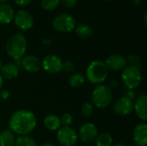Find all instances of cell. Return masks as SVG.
Listing matches in <instances>:
<instances>
[{
	"mask_svg": "<svg viewBox=\"0 0 147 146\" xmlns=\"http://www.w3.org/2000/svg\"><path fill=\"white\" fill-rule=\"evenodd\" d=\"M37 125L35 115L29 110L21 109L15 112L9 120V130L14 133L21 135H28L32 133Z\"/></svg>",
	"mask_w": 147,
	"mask_h": 146,
	"instance_id": "1",
	"label": "cell"
},
{
	"mask_svg": "<svg viewBox=\"0 0 147 146\" xmlns=\"http://www.w3.org/2000/svg\"><path fill=\"white\" fill-rule=\"evenodd\" d=\"M26 49L27 40L22 34H13L6 42V52L14 60H21L26 52Z\"/></svg>",
	"mask_w": 147,
	"mask_h": 146,
	"instance_id": "2",
	"label": "cell"
},
{
	"mask_svg": "<svg viewBox=\"0 0 147 146\" xmlns=\"http://www.w3.org/2000/svg\"><path fill=\"white\" fill-rule=\"evenodd\" d=\"M109 70L104 62L101 60L92 61L87 67L86 77L93 84H101L108 77Z\"/></svg>",
	"mask_w": 147,
	"mask_h": 146,
	"instance_id": "3",
	"label": "cell"
},
{
	"mask_svg": "<svg viewBox=\"0 0 147 146\" xmlns=\"http://www.w3.org/2000/svg\"><path fill=\"white\" fill-rule=\"evenodd\" d=\"M113 99L112 90L106 85H98L92 92V103L98 108L108 107Z\"/></svg>",
	"mask_w": 147,
	"mask_h": 146,
	"instance_id": "4",
	"label": "cell"
},
{
	"mask_svg": "<svg viewBox=\"0 0 147 146\" xmlns=\"http://www.w3.org/2000/svg\"><path fill=\"white\" fill-rule=\"evenodd\" d=\"M121 80L127 89H137L140 86L142 80L140 69L136 66H126L122 70Z\"/></svg>",
	"mask_w": 147,
	"mask_h": 146,
	"instance_id": "5",
	"label": "cell"
},
{
	"mask_svg": "<svg viewBox=\"0 0 147 146\" xmlns=\"http://www.w3.org/2000/svg\"><path fill=\"white\" fill-rule=\"evenodd\" d=\"M53 27L58 32L69 33L76 28V20L71 14L62 13L54 17Z\"/></svg>",
	"mask_w": 147,
	"mask_h": 146,
	"instance_id": "6",
	"label": "cell"
},
{
	"mask_svg": "<svg viewBox=\"0 0 147 146\" xmlns=\"http://www.w3.org/2000/svg\"><path fill=\"white\" fill-rule=\"evenodd\" d=\"M77 132L70 126H63L58 130L57 140L63 146H73L78 142Z\"/></svg>",
	"mask_w": 147,
	"mask_h": 146,
	"instance_id": "7",
	"label": "cell"
},
{
	"mask_svg": "<svg viewBox=\"0 0 147 146\" xmlns=\"http://www.w3.org/2000/svg\"><path fill=\"white\" fill-rule=\"evenodd\" d=\"M13 21L15 25L22 31H28L34 26V18L32 15L25 9H21L15 13Z\"/></svg>",
	"mask_w": 147,
	"mask_h": 146,
	"instance_id": "8",
	"label": "cell"
},
{
	"mask_svg": "<svg viewBox=\"0 0 147 146\" xmlns=\"http://www.w3.org/2000/svg\"><path fill=\"white\" fill-rule=\"evenodd\" d=\"M63 63V60L57 55L49 54L43 59L41 66L47 72L51 74H57L62 71Z\"/></svg>",
	"mask_w": 147,
	"mask_h": 146,
	"instance_id": "9",
	"label": "cell"
},
{
	"mask_svg": "<svg viewBox=\"0 0 147 146\" xmlns=\"http://www.w3.org/2000/svg\"><path fill=\"white\" fill-rule=\"evenodd\" d=\"M134 110V101L133 99L123 96L118 99L114 104V111L120 116H127L130 114Z\"/></svg>",
	"mask_w": 147,
	"mask_h": 146,
	"instance_id": "10",
	"label": "cell"
},
{
	"mask_svg": "<svg viewBox=\"0 0 147 146\" xmlns=\"http://www.w3.org/2000/svg\"><path fill=\"white\" fill-rule=\"evenodd\" d=\"M98 135V130L95 124L87 122L84 124L78 132V137L84 143H90L96 139Z\"/></svg>",
	"mask_w": 147,
	"mask_h": 146,
	"instance_id": "11",
	"label": "cell"
},
{
	"mask_svg": "<svg viewBox=\"0 0 147 146\" xmlns=\"http://www.w3.org/2000/svg\"><path fill=\"white\" fill-rule=\"evenodd\" d=\"M108 70L114 71H122L127 66V59L121 55V54H111L104 62Z\"/></svg>",
	"mask_w": 147,
	"mask_h": 146,
	"instance_id": "12",
	"label": "cell"
},
{
	"mask_svg": "<svg viewBox=\"0 0 147 146\" xmlns=\"http://www.w3.org/2000/svg\"><path fill=\"white\" fill-rule=\"evenodd\" d=\"M21 65L26 71L34 73L40 71L41 67V62L35 56L28 55L21 59Z\"/></svg>",
	"mask_w": 147,
	"mask_h": 146,
	"instance_id": "13",
	"label": "cell"
},
{
	"mask_svg": "<svg viewBox=\"0 0 147 146\" xmlns=\"http://www.w3.org/2000/svg\"><path fill=\"white\" fill-rule=\"evenodd\" d=\"M134 139L139 146L147 145V126L146 123H140L134 129Z\"/></svg>",
	"mask_w": 147,
	"mask_h": 146,
	"instance_id": "14",
	"label": "cell"
},
{
	"mask_svg": "<svg viewBox=\"0 0 147 146\" xmlns=\"http://www.w3.org/2000/svg\"><path fill=\"white\" fill-rule=\"evenodd\" d=\"M146 104H147V96L146 95L143 94V95H140L135 103H134V108L135 110V113L137 114V116L146 121L147 120V111H146Z\"/></svg>",
	"mask_w": 147,
	"mask_h": 146,
	"instance_id": "15",
	"label": "cell"
},
{
	"mask_svg": "<svg viewBox=\"0 0 147 146\" xmlns=\"http://www.w3.org/2000/svg\"><path fill=\"white\" fill-rule=\"evenodd\" d=\"M19 74V67L16 64L8 63L2 66L0 70V75L3 79L11 80L16 78Z\"/></svg>",
	"mask_w": 147,
	"mask_h": 146,
	"instance_id": "16",
	"label": "cell"
},
{
	"mask_svg": "<svg viewBox=\"0 0 147 146\" xmlns=\"http://www.w3.org/2000/svg\"><path fill=\"white\" fill-rule=\"evenodd\" d=\"M14 15L15 10L9 4H0V24L10 23L14 19Z\"/></svg>",
	"mask_w": 147,
	"mask_h": 146,
	"instance_id": "17",
	"label": "cell"
},
{
	"mask_svg": "<svg viewBox=\"0 0 147 146\" xmlns=\"http://www.w3.org/2000/svg\"><path fill=\"white\" fill-rule=\"evenodd\" d=\"M44 126L47 129L50 131H57L61 126L60 118L55 114H49L44 119Z\"/></svg>",
	"mask_w": 147,
	"mask_h": 146,
	"instance_id": "18",
	"label": "cell"
},
{
	"mask_svg": "<svg viewBox=\"0 0 147 146\" xmlns=\"http://www.w3.org/2000/svg\"><path fill=\"white\" fill-rule=\"evenodd\" d=\"M16 136L11 130H3L0 133V146H15Z\"/></svg>",
	"mask_w": 147,
	"mask_h": 146,
	"instance_id": "19",
	"label": "cell"
},
{
	"mask_svg": "<svg viewBox=\"0 0 147 146\" xmlns=\"http://www.w3.org/2000/svg\"><path fill=\"white\" fill-rule=\"evenodd\" d=\"M75 32H76V34L79 37L84 38V39L90 38L93 34V29H92V28L90 25L85 24V23H81V24L78 25L75 28Z\"/></svg>",
	"mask_w": 147,
	"mask_h": 146,
	"instance_id": "20",
	"label": "cell"
},
{
	"mask_svg": "<svg viewBox=\"0 0 147 146\" xmlns=\"http://www.w3.org/2000/svg\"><path fill=\"white\" fill-rule=\"evenodd\" d=\"M15 146H37V143L29 135H21L16 139Z\"/></svg>",
	"mask_w": 147,
	"mask_h": 146,
	"instance_id": "21",
	"label": "cell"
},
{
	"mask_svg": "<svg viewBox=\"0 0 147 146\" xmlns=\"http://www.w3.org/2000/svg\"><path fill=\"white\" fill-rule=\"evenodd\" d=\"M113 138L109 133H104L96 138V146H112Z\"/></svg>",
	"mask_w": 147,
	"mask_h": 146,
	"instance_id": "22",
	"label": "cell"
},
{
	"mask_svg": "<svg viewBox=\"0 0 147 146\" xmlns=\"http://www.w3.org/2000/svg\"><path fill=\"white\" fill-rule=\"evenodd\" d=\"M85 82V77L81 73H74L69 77V83L73 88H78L82 86Z\"/></svg>",
	"mask_w": 147,
	"mask_h": 146,
	"instance_id": "23",
	"label": "cell"
},
{
	"mask_svg": "<svg viewBox=\"0 0 147 146\" xmlns=\"http://www.w3.org/2000/svg\"><path fill=\"white\" fill-rule=\"evenodd\" d=\"M60 3V0H41L40 5L41 8L47 11L54 10Z\"/></svg>",
	"mask_w": 147,
	"mask_h": 146,
	"instance_id": "24",
	"label": "cell"
},
{
	"mask_svg": "<svg viewBox=\"0 0 147 146\" xmlns=\"http://www.w3.org/2000/svg\"><path fill=\"white\" fill-rule=\"evenodd\" d=\"M82 114L85 118H90L94 112V107L92 103L90 102H85L82 106Z\"/></svg>",
	"mask_w": 147,
	"mask_h": 146,
	"instance_id": "25",
	"label": "cell"
},
{
	"mask_svg": "<svg viewBox=\"0 0 147 146\" xmlns=\"http://www.w3.org/2000/svg\"><path fill=\"white\" fill-rule=\"evenodd\" d=\"M60 122H61V125H63L64 126H70L73 122V117L71 114L65 113L60 118Z\"/></svg>",
	"mask_w": 147,
	"mask_h": 146,
	"instance_id": "26",
	"label": "cell"
},
{
	"mask_svg": "<svg viewBox=\"0 0 147 146\" xmlns=\"http://www.w3.org/2000/svg\"><path fill=\"white\" fill-rule=\"evenodd\" d=\"M75 70V65L73 62L68 60V61H65L63 63V68H62V71L67 72V73H71L72 71H74Z\"/></svg>",
	"mask_w": 147,
	"mask_h": 146,
	"instance_id": "27",
	"label": "cell"
},
{
	"mask_svg": "<svg viewBox=\"0 0 147 146\" xmlns=\"http://www.w3.org/2000/svg\"><path fill=\"white\" fill-rule=\"evenodd\" d=\"M127 62L130 64L131 66H136L139 67V63H140V58L137 55H130L127 59ZM140 68V67H139Z\"/></svg>",
	"mask_w": 147,
	"mask_h": 146,
	"instance_id": "28",
	"label": "cell"
},
{
	"mask_svg": "<svg viewBox=\"0 0 147 146\" xmlns=\"http://www.w3.org/2000/svg\"><path fill=\"white\" fill-rule=\"evenodd\" d=\"M60 3L63 4L64 7L67 9H71L77 5L78 0H60Z\"/></svg>",
	"mask_w": 147,
	"mask_h": 146,
	"instance_id": "29",
	"label": "cell"
},
{
	"mask_svg": "<svg viewBox=\"0 0 147 146\" xmlns=\"http://www.w3.org/2000/svg\"><path fill=\"white\" fill-rule=\"evenodd\" d=\"M14 1L19 6H27L28 4L30 3L32 0H14Z\"/></svg>",
	"mask_w": 147,
	"mask_h": 146,
	"instance_id": "30",
	"label": "cell"
},
{
	"mask_svg": "<svg viewBox=\"0 0 147 146\" xmlns=\"http://www.w3.org/2000/svg\"><path fill=\"white\" fill-rule=\"evenodd\" d=\"M0 97L3 100H7L9 97V92L7 89H3L0 91Z\"/></svg>",
	"mask_w": 147,
	"mask_h": 146,
	"instance_id": "31",
	"label": "cell"
},
{
	"mask_svg": "<svg viewBox=\"0 0 147 146\" xmlns=\"http://www.w3.org/2000/svg\"><path fill=\"white\" fill-rule=\"evenodd\" d=\"M134 3L136 6H140L141 5V0H134Z\"/></svg>",
	"mask_w": 147,
	"mask_h": 146,
	"instance_id": "32",
	"label": "cell"
},
{
	"mask_svg": "<svg viewBox=\"0 0 147 146\" xmlns=\"http://www.w3.org/2000/svg\"><path fill=\"white\" fill-rule=\"evenodd\" d=\"M3 77H1V75H0V89H1L2 87H3Z\"/></svg>",
	"mask_w": 147,
	"mask_h": 146,
	"instance_id": "33",
	"label": "cell"
},
{
	"mask_svg": "<svg viewBox=\"0 0 147 146\" xmlns=\"http://www.w3.org/2000/svg\"><path fill=\"white\" fill-rule=\"evenodd\" d=\"M40 146H54L53 144H51V143H44V144H42Z\"/></svg>",
	"mask_w": 147,
	"mask_h": 146,
	"instance_id": "34",
	"label": "cell"
},
{
	"mask_svg": "<svg viewBox=\"0 0 147 146\" xmlns=\"http://www.w3.org/2000/svg\"><path fill=\"white\" fill-rule=\"evenodd\" d=\"M113 146H127L125 144H123V143H116L115 145H114Z\"/></svg>",
	"mask_w": 147,
	"mask_h": 146,
	"instance_id": "35",
	"label": "cell"
},
{
	"mask_svg": "<svg viewBox=\"0 0 147 146\" xmlns=\"http://www.w3.org/2000/svg\"><path fill=\"white\" fill-rule=\"evenodd\" d=\"M9 0H0V3L1 4H3V3H6L7 2H9Z\"/></svg>",
	"mask_w": 147,
	"mask_h": 146,
	"instance_id": "36",
	"label": "cell"
},
{
	"mask_svg": "<svg viewBox=\"0 0 147 146\" xmlns=\"http://www.w3.org/2000/svg\"><path fill=\"white\" fill-rule=\"evenodd\" d=\"M146 17H147V15L146 14H145V17H144V20H145V24H146Z\"/></svg>",
	"mask_w": 147,
	"mask_h": 146,
	"instance_id": "37",
	"label": "cell"
},
{
	"mask_svg": "<svg viewBox=\"0 0 147 146\" xmlns=\"http://www.w3.org/2000/svg\"><path fill=\"white\" fill-rule=\"evenodd\" d=\"M2 66H3V63H2V60L0 59V70H1V68H2Z\"/></svg>",
	"mask_w": 147,
	"mask_h": 146,
	"instance_id": "38",
	"label": "cell"
},
{
	"mask_svg": "<svg viewBox=\"0 0 147 146\" xmlns=\"http://www.w3.org/2000/svg\"><path fill=\"white\" fill-rule=\"evenodd\" d=\"M104 1H107V2H109V1H112V0H104Z\"/></svg>",
	"mask_w": 147,
	"mask_h": 146,
	"instance_id": "39",
	"label": "cell"
},
{
	"mask_svg": "<svg viewBox=\"0 0 147 146\" xmlns=\"http://www.w3.org/2000/svg\"><path fill=\"white\" fill-rule=\"evenodd\" d=\"M131 1H134V0H131Z\"/></svg>",
	"mask_w": 147,
	"mask_h": 146,
	"instance_id": "40",
	"label": "cell"
}]
</instances>
